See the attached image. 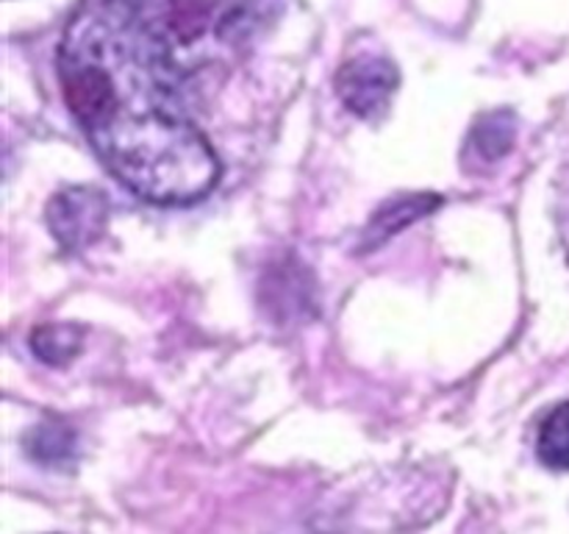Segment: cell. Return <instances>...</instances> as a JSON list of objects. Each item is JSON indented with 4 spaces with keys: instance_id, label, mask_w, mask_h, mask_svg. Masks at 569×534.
Returning a JSON list of instances; mask_svg holds the SVG:
<instances>
[{
    "instance_id": "6da1fadb",
    "label": "cell",
    "mask_w": 569,
    "mask_h": 534,
    "mask_svg": "<svg viewBox=\"0 0 569 534\" xmlns=\"http://www.w3.org/2000/svg\"><path fill=\"white\" fill-rule=\"evenodd\" d=\"M56 65L67 109L133 195L183 206L214 189V148L183 111L181 81L139 31L128 0L83 6L67 26Z\"/></svg>"
},
{
    "instance_id": "7a4b0ae2",
    "label": "cell",
    "mask_w": 569,
    "mask_h": 534,
    "mask_svg": "<svg viewBox=\"0 0 569 534\" xmlns=\"http://www.w3.org/2000/svg\"><path fill=\"white\" fill-rule=\"evenodd\" d=\"M128 6L178 81L222 65L253 22L250 0H128Z\"/></svg>"
},
{
    "instance_id": "3957f363",
    "label": "cell",
    "mask_w": 569,
    "mask_h": 534,
    "mask_svg": "<svg viewBox=\"0 0 569 534\" xmlns=\"http://www.w3.org/2000/svg\"><path fill=\"white\" fill-rule=\"evenodd\" d=\"M400 87L398 67L376 53H361L345 61L337 72V95L353 115L376 120L392 103Z\"/></svg>"
},
{
    "instance_id": "277c9868",
    "label": "cell",
    "mask_w": 569,
    "mask_h": 534,
    "mask_svg": "<svg viewBox=\"0 0 569 534\" xmlns=\"http://www.w3.org/2000/svg\"><path fill=\"white\" fill-rule=\"evenodd\" d=\"M109 204L92 187H70L48 204V228L64 250H83L103 234Z\"/></svg>"
},
{
    "instance_id": "5b68a950",
    "label": "cell",
    "mask_w": 569,
    "mask_h": 534,
    "mask_svg": "<svg viewBox=\"0 0 569 534\" xmlns=\"http://www.w3.org/2000/svg\"><path fill=\"white\" fill-rule=\"evenodd\" d=\"M537 454L553 471H569V400L556 406L539 426Z\"/></svg>"
},
{
    "instance_id": "8992f818",
    "label": "cell",
    "mask_w": 569,
    "mask_h": 534,
    "mask_svg": "<svg viewBox=\"0 0 569 534\" xmlns=\"http://www.w3.org/2000/svg\"><path fill=\"white\" fill-rule=\"evenodd\" d=\"M81 339V332L72 326H42L33 332L31 348L42 362L59 365V362H67L70 356L78 354Z\"/></svg>"
},
{
    "instance_id": "52a82bcc",
    "label": "cell",
    "mask_w": 569,
    "mask_h": 534,
    "mask_svg": "<svg viewBox=\"0 0 569 534\" xmlns=\"http://www.w3.org/2000/svg\"><path fill=\"white\" fill-rule=\"evenodd\" d=\"M437 206H439V198H422V195H415V198H403V200H392V204H389L370 226L378 231L376 243L378 239L389 237V234H395L398 228L409 226L411 220H417V217L426 215V211L437 209Z\"/></svg>"
}]
</instances>
